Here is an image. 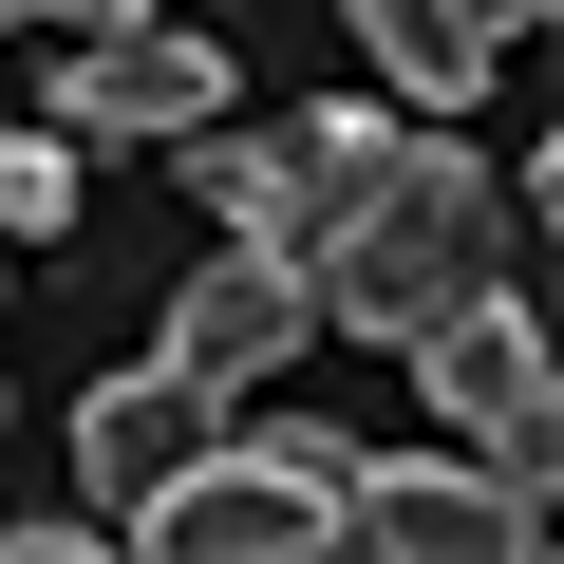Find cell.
<instances>
[{
	"instance_id": "5bb4252c",
	"label": "cell",
	"mask_w": 564,
	"mask_h": 564,
	"mask_svg": "<svg viewBox=\"0 0 564 564\" xmlns=\"http://www.w3.org/2000/svg\"><path fill=\"white\" fill-rule=\"evenodd\" d=\"M0 263H20V245H0Z\"/></svg>"
},
{
	"instance_id": "277c9868",
	"label": "cell",
	"mask_w": 564,
	"mask_h": 564,
	"mask_svg": "<svg viewBox=\"0 0 564 564\" xmlns=\"http://www.w3.org/2000/svg\"><path fill=\"white\" fill-rule=\"evenodd\" d=\"M339 545H395V564H527L545 545V489H508V470H470V452H358V489H339Z\"/></svg>"
},
{
	"instance_id": "30bf717a",
	"label": "cell",
	"mask_w": 564,
	"mask_h": 564,
	"mask_svg": "<svg viewBox=\"0 0 564 564\" xmlns=\"http://www.w3.org/2000/svg\"><path fill=\"white\" fill-rule=\"evenodd\" d=\"M76 226V132H0V245H57Z\"/></svg>"
},
{
	"instance_id": "8fae6325",
	"label": "cell",
	"mask_w": 564,
	"mask_h": 564,
	"mask_svg": "<svg viewBox=\"0 0 564 564\" xmlns=\"http://www.w3.org/2000/svg\"><path fill=\"white\" fill-rule=\"evenodd\" d=\"M433 20H452V39H489V57H508V39H545V0H433Z\"/></svg>"
},
{
	"instance_id": "4fadbf2b",
	"label": "cell",
	"mask_w": 564,
	"mask_h": 564,
	"mask_svg": "<svg viewBox=\"0 0 564 564\" xmlns=\"http://www.w3.org/2000/svg\"><path fill=\"white\" fill-rule=\"evenodd\" d=\"M0 39H20V0H0Z\"/></svg>"
},
{
	"instance_id": "ba28073f",
	"label": "cell",
	"mask_w": 564,
	"mask_h": 564,
	"mask_svg": "<svg viewBox=\"0 0 564 564\" xmlns=\"http://www.w3.org/2000/svg\"><path fill=\"white\" fill-rule=\"evenodd\" d=\"M263 151H282V188H263V226H245V245H282V263H302L321 226H358V207H377L395 113H302V132H263Z\"/></svg>"
},
{
	"instance_id": "5b68a950",
	"label": "cell",
	"mask_w": 564,
	"mask_h": 564,
	"mask_svg": "<svg viewBox=\"0 0 564 564\" xmlns=\"http://www.w3.org/2000/svg\"><path fill=\"white\" fill-rule=\"evenodd\" d=\"M321 339V302H302V263H282V245H226L207 282H188V302H170V377H207V395H245V377H282V358H302Z\"/></svg>"
},
{
	"instance_id": "52a82bcc",
	"label": "cell",
	"mask_w": 564,
	"mask_h": 564,
	"mask_svg": "<svg viewBox=\"0 0 564 564\" xmlns=\"http://www.w3.org/2000/svg\"><path fill=\"white\" fill-rule=\"evenodd\" d=\"M207 433H226V395H207V377H170V358H132V377H95V395H76V470H95L113 508H132V489H170Z\"/></svg>"
},
{
	"instance_id": "7a4b0ae2",
	"label": "cell",
	"mask_w": 564,
	"mask_h": 564,
	"mask_svg": "<svg viewBox=\"0 0 564 564\" xmlns=\"http://www.w3.org/2000/svg\"><path fill=\"white\" fill-rule=\"evenodd\" d=\"M339 489H358L339 433H263V452L207 433L170 489L113 508V545H151V564H321V545H339Z\"/></svg>"
},
{
	"instance_id": "3957f363",
	"label": "cell",
	"mask_w": 564,
	"mask_h": 564,
	"mask_svg": "<svg viewBox=\"0 0 564 564\" xmlns=\"http://www.w3.org/2000/svg\"><path fill=\"white\" fill-rule=\"evenodd\" d=\"M395 358L433 377V414L470 433V470H508V489H545V470H564V395H545V321H527V282H470V302H433Z\"/></svg>"
},
{
	"instance_id": "7c38bea8",
	"label": "cell",
	"mask_w": 564,
	"mask_h": 564,
	"mask_svg": "<svg viewBox=\"0 0 564 564\" xmlns=\"http://www.w3.org/2000/svg\"><path fill=\"white\" fill-rule=\"evenodd\" d=\"M20 20H76V39H113V20H151V0H20Z\"/></svg>"
},
{
	"instance_id": "9c48e42d",
	"label": "cell",
	"mask_w": 564,
	"mask_h": 564,
	"mask_svg": "<svg viewBox=\"0 0 564 564\" xmlns=\"http://www.w3.org/2000/svg\"><path fill=\"white\" fill-rule=\"evenodd\" d=\"M339 20H358V39H377V76H395V95H414V113H470V95H489V76H508V57H489V39H452V20H433V0H339Z\"/></svg>"
},
{
	"instance_id": "8992f818",
	"label": "cell",
	"mask_w": 564,
	"mask_h": 564,
	"mask_svg": "<svg viewBox=\"0 0 564 564\" xmlns=\"http://www.w3.org/2000/svg\"><path fill=\"white\" fill-rule=\"evenodd\" d=\"M226 113V39H170V20H113L57 57V132H207Z\"/></svg>"
},
{
	"instance_id": "6da1fadb",
	"label": "cell",
	"mask_w": 564,
	"mask_h": 564,
	"mask_svg": "<svg viewBox=\"0 0 564 564\" xmlns=\"http://www.w3.org/2000/svg\"><path fill=\"white\" fill-rule=\"evenodd\" d=\"M470 282H508V207H489V170H470L452 132H395L377 207L302 245V302H321V339H414L433 302H470Z\"/></svg>"
}]
</instances>
